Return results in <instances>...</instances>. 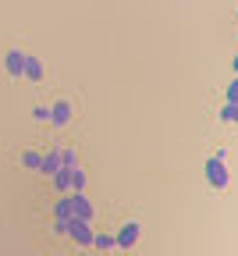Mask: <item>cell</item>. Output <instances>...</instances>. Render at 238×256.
I'll return each instance as SVG.
<instances>
[{"label":"cell","mask_w":238,"mask_h":256,"mask_svg":"<svg viewBox=\"0 0 238 256\" xmlns=\"http://www.w3.org/2000/svg\"><path fill=\"white\" fill-rule=\"evenodd\" d=\"M224 160H228V153L217 150V153L206 160V168H202V171H206V182H210L214 188H228V164H224Z\"/></svg>","instance_id":"obj_1"},{"label":"cell","mask_w":238,"mask_h":256,"mask_svg":"<svg viewBox=\"0 0 238 256\" xmlns=\"http://www.w3.org/2000/svg\"><path fill=\"white\" fill-rule=\"evenodd\" d=\"M92 228H89V220H78V217H72L68 220V238H75L78 246H92Z\"/></svg>","instance_id":"obj_2"},{"label":"cell","mask_w":238,"mask_h":256,"mask_svg":"<svg viewBox=\"0 0 238 256\" xmlns=\"http://www.w3.org/2000/svg\"><path fill=\"white\" fill-rule=\"evenodd\" d=\"M139 235H142V228H139L135 220H128L124 228H121V232L114 235V246H118V249H132L135 242H139Z\"/></svg>","instance_id":"obj_3"},{"label":"cell","mask_w":238,"mask_h":256,"mask_svg":"<svg viewBox=\"0 0 238 256\" xmlns=\"http://www.w3.org/2000/svg\"><path fill=\"white\" fill-rule=\"evenodd\" d=\"M72 214L78 220H92V203L86 200V192H72Z\"/></svg>","instance_id":"obj_4"},{"label":"cell","mask_w":238,"mask_h":256,"mask_svg":"<svg viewBox=\"0 0 238 256\" xmlns=\"http://www.w3.org/2000/svg\"><path fill=\"white\" fill-rule=\"evenodd\" d=\"M50 121L60 128V124H68V121H72V104H68V100H57L54 107H50Z\"/></svg>","instance_id":"obj_5"},{"label":"cell","mask_w":238,"mask_h":256,"mask_svg":"<svg viewBox=\"0 0 238 256\" xmlns=\"http://www.w3.org/2000/svg\"><path fill=\"white\" fill-rule=\"evenodd\" d=\"M4 68H8V75L18 78V75L25 72V54H22V50H11V54L4 57Z\"/></svg>","instance_id":"obj_6"},{"label":"cell","mask_w":238,"mask_h":256,"mask_svg":"<svg viewBox=\"0 0 238 256\" xmlns=\"http://www.w3.org/2000/svg\"><path fill=\"white\" fill-rule=\"evenodd\" d=\"M22 75H25L28 82H43V60L25 54V72H22Z\"/></svg>","instance_id":"obj_7"},{"label":"cell","mask_w":238,"mask_h":256,"mask_svg":"<svg viewBox=\"0 0 238 256\" xmlns=\"http://www.w3.org/2000/svg\"><path fill=\"white\" fill-rule=\"evenodd\" d=\"M75 214H72V192L68 196H60L57 200V206H54V220H72Z\"/></svg>","instance_id":"obj_8"},{"label":"cell","mask_w":238,"mask_h":256,"mask_svg":"<svg viewBox=\"0 0 238 256\" xmlns=\"http://www.w3.org/2000/svg\"><path fill=\"white\" fill-rule=\"evenodd\" d=\"M72 171H75V168H60V171L50 178V182H54V188H57V192H64V196H68V188H72Z\"/></svg>","instance_id":"obj_9"},{"label":"cell","mask_w":238,"mask_h":256,"mask_svg":"<svg viewBox=\"0 0 238 256\" xmlns=\"http://www.w3.org/2000/svg\"><path fill=\"white\" fill-rule=\"evenodd\" d=\"M40 171H43V174H50V178L60 171V150H54V153H46V156H43V168H40Z\"/></svg>","instance_id":"obj_10"},{"label":"cell","mask_w":238,"mask_h":256,"mask_svg":"<svg viewBox=\"0 0 238 256\" xmlns=\"http://www.w3.org/2000/svg\"><path fill=\"white\" fill-rule=\"evenodd\" d=\"M22 168H28V171H40V168H43V153H36V150H25V153H22Z\"/></svg>","instance_id":"obj_11"},{"label":"cell","mask_w":238,"mask_h":256,"mask_svg":"<svg viewBox=\"0 0 238 256\" xmlns=\"http://www.w3.org/2000/svg\"><path fill=\"white\" fill-rule=\"evenodd\" d=\"M220 121L238 124V104H224V107H220Z\"/></svg>","instance_id":"obj_12"},{"label":"cell","mask_w":238,"mask_h":256,"mask_svg":"<svg viewBox=\"0 0 238 256\" xmlns=\"http://www.w3.org/2000/svg\"><path fill=\"white\" fill-rule=\"evenodd\" d=\"M92 246L96 249H114V235H92Z\"/></svg>","instance_id":"obj_13"},{"label":"cell","mask_w":238,"mask_h":256,"mask_svg":"<svg viewBox=\"0 0 238 256\" xmlns=\"http://www.w3.org/2000/svg\"><path fill=\"white\" fill-rule=\"evenodd\" d=\"M82 188H86V174L75 168V171H72V192H82Z\"/></svg>","instance_id":"obj_14"},{"label":"cell","mask_w":238,"mask_h":256,"mask_svg":"<svg viewBox=\"0 0 238 256\" xmlns=\"http://www.w3.org/2000/svg\"><path fill=\"white\" fill-rule=\"evenodd\" d=\"M60 168H78L75 164V150H60Z\"/></svg>","instance_id":"obj_15"},{"label":"cell","mask_w":238,"mask_h":256,"mask_svg":"<svg viewBox=\"0 0 238 256\" xmlns=\"http://www.w3.org/2000/svg\"><path fill=\"white\" fill-rule=\"evenodd\" d=\"M228 104H238V75L228 82Z\"/></svg>","instance_id":"obj_16"},{"label":"cell","mask_w":238,"mask_h":256,"mask_svg":"<svg viewBox=\"0 0 238 256\" xmlns=\"http://www.w3.org/2000/svg\"><path fill=\"white\" fill-rule=\"evenodd\" d=\"M32 118H36V121H50V107H36V110H32Z\"/></svg>","instance_id":"obj_17"},{"label":"cell","mask_w":238,"mask_h":256,"mask_svg":"<svg viewBox=\"0 0 238 256\" xmlns=\"http://www.w3.org/2000/svg\"><path fill=\"white\" fill-rule=\"evenodd\" d=\"M54 232L57 235H68V220H54Z\"/></svg>","instance_id":"obj_18"},{"label":"cell","mask_w":238,"mask_h":256,"mask_svg":"<svg viewBox=\"0 0 238 256\" xmlns=\"http://www.w3.org/2000/svg\"><path fill=\"white\" fill-rule=\"evenodd\" d=\"M231 68H234V72H238V54H234V60H231Z\"/></svg>","instance_id":"obj_19"},{"label":"cell","mask_w":238,"mask_h":256,"mask_svg":"<svg viewBox=\"0 0 238 256\" xmlns=\"http://www.w3.org/2000/svg\"><path fill=\"white\" fill-rule=\"evenodd\" d=\"M78 256H86V252H78Z\"/></svg>","instance_id":"obj_20"}]
</instances>
